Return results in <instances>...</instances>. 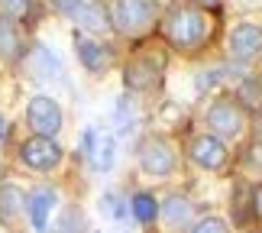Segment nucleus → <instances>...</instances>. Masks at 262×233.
<instances>
[{"label": "nucleus", "instance_id": "nucleus-6", "mask_svg": "<svg viewBox=\"0 0 262 233\" xmlns=\"http://www.w3.org/2000/svg\"><path fill=\"white\" fill-rule=\"evenodd\" d=\"M52 7L58 10L62 16H68L78 29H84V33H107L110 29V13L104 4H97V0H52Z\"/></svg>", "mask_w": 262, "mask_h": 233}, {"label": "nucleus", "instance_id": "nucleus-21", "mask_svg": "<svg viewBox=\"0 0 262 233\" xmlns=\"http://www.w3.org/2000/svg\"><path fill=\"white\" fill-rule=\"evenodd\" d=\"M33 10H36L33 0H0V13L13 16V19H19V23L33 16Z\"/></svg>", "mask_w": 262, "mask_h": 233}, {"label": "nucleus", "instance_id": "nucleus-4", "mask_svg": "<svg viewBox=\"0 0 262 233\" xmlns=\"http://www.w3.org/2000/svg\"><path fill=\"white\" fill-rule=\"evenodd\" d=\"M136 159H139V168L146 175H156V178H165L178 168V149L165 136H156V133L146 136L136 146Z\"/></svg>", "mask_w": 262, "mask_h": 233}, {"label": "nucleus", "instance_id": "nucleus-5", "mask_svg": "<svg viewBox=\"0 0 262 233\" xmlns=\"http://www.w3.org/2000/svg\"><path fill=\"white\" fill-rule=\"evenodd\" d=\"M204 123L207 130L214 136L220 139H236V136H243V130H246V110L239 107V100L233 97H220L214 100V104L207 107V117H204Z\"/></svg>", "mask_w": 262, "mask_h": 233}, {"label": "nucleus", "instance_id": "nucleus-9", "mask_svg": "<svg viewBox=\"0 0 262 233\" xmlns=\"http://www.w3.org/2000/svg\"><path fill=\"white\" fill-rule=\"evenodd\" d=\"M230 58L236 65H253L262 58V26L256 19H243L230 33Z\"/></svg>", "mask_w": 262, "mask_h": 233}, {"label": "nucleus", "instance_id": "nucleus-23", "mask_svg": "<svg viewBox=\"0 0 262 233\" xmlns=\"http://www.w3.org/2000/svg\"><path fill=\"white\" fill-rule=\"evenodd\" d=\"M191 230L194 233H227L230 224L224 217H201V220H191Z\"/></svg>", "mask_w": 262, "mask_h": 233}, {"label": "nucleus", "instance_id": "nucleus-3", "mask_svg": "<svg viewBox=\"0 0 262 233\" xmlns=\"http://www.w3.org/2000/svg\"><path fill=\"white\" fill-rule=\"evenodd\" d=\"M81 156H84L91 172L107 175L117 165V133L104 130V126H88L81 136Z\"/></svg>", "mask_w": 262, "mask_h": 233}, {"label": "nucleus", "instance_id": "nucleus-8", "mask_svg": "<svg viewBox=\"0 0 262 233\" xmlns=\"http://www.w3.org/2000/svg\"><path fill=\"white\" fill-rule=\"evenodd\" d=\"M26 123H29L33 133L58 136L62 133V123H65V114H62V107H58L55 97L36 94V97H29V104H26Z\"/></svg>", "mask_w": 262, "mask_h": 233}, {"label": "nucleus", "instance_id": "nucleus-12", "mask_svg": "<svg viewBox=\"0 0 262 233\" xmlns=\"http://www.w3.org/2000/svg\"><path fill=\"white\" fill-rule=\"evenodd\" d=\"M159 81H162V68H159L152 58H146V55L129 58L126 68H123V84H126V91H133V94L156 91Z\"/></svg>", "mask_w": 262, "mask_h": 233}, {"label": "nucleus", "instance_id": "nucleus-20", "mask_svg": "<svg viewBox=\"0 0 262 233\" xmlns=\"http://www.w3.org/2000/svg\"><path fill=\"white\" fill-rule=\"evenodd\" d=\"M100 210H104L110 220H126L129 217V204L117 195V191H110V195L100 198Z\"/></svg>", "mask_w": 262, "mask_h": 233}, {"label": "nucleus", "instance_id": "nucleus-2", "mask_svg": "<svg viewBox=\"0 0 262 233\" xmlns=\"http://www.w3.org/2000/svg\"><path fill=\"white\" fill-rule=\"evenodd\" d=\"M110 29L126 39H139L156 26L159 10L152 0H110Z\"/></svg>", "mask_w": 262, "mask_h": 233}, {"label": "nucleus", "instance_id": "nucleus-7", "mask_svg": "<svg viewBox=\"0 0 262 233\" xmlns=\"http://www.w3.org/2000/svg\"><path fill=\"white\" fill-rule=\"evenodd\" d=\"M62 159H65V153H62V146L55 143V136L33 133L23 146H19V162H23L29 172H39V175L55 172L62 165Z\"/></svg>", "mask_w": 262, "mask_h": 233}, {"label": "nucleus", "instance_id": "nucleus-17", "mask_svg": "<svg viewBox=\"0 0 262 233\" xmlns=\"http://www.w3.org/2000/svg\"><path fill=\"white\" fill-rule=\"evenodd\" d=\"M139 126V107L129 97H120L114 107V133L117 136H133Z\"/></svg>", "mask_w": 262, "mask_h": 233}, {"label": "nucleus", "instance_id": "nucleus-18", "mask_svg": "<svg viewBox=\"0 0 262 233\" xmlns=\"http://www.w3.org/2000/svg\"><path fill=\"white\" fill-rule=\"evenodd\" d=\"M129 217H133L136 224H143V227H152L159 220V201H156V195L139 191V195L129 198Z\"/></svg>", "mask_w": 262, "mask_h": 233}, {"label": "nucleus", "instance_id": "nucleus-27", "mask_svg": "<svg viewBox=\"0 0 262 233\" xmlns=\"http://www.w3.org/2000/svg\"><path fill=\"white\" fill-rule=\"evenodd\" d=\"M259 139H262V123H259Z\"/></svg>", "mask_w": 262, "mask_h": 233}, {"label": "nucleus", "instance_id": "nucleus-22", "mask_svg": "<svg viewBox=\"0 0 262 233\" xmlns=\"http://www.w3.org/2000/svg\"><path fill=\"white\" fill-rule=\"evenodd\" d=\"M239 104H246L253 110H262V84H256L253 78L243 81V88H239Z\"/></svg>", "mask_w": 262, "mask_h": 233}, {"label": "nucleus", "instance_id": "nucleus-19", "mask_svg": "<svg viewBox=\"0 0 262 233\" xmlns=\"http://www.w3.org/2000/svg\"><path fill=\"white\" fill-rule=\"evenodd\" d=\"M26 207V195L16 185H0V220L4 224H13V220L23 214Z\"/></svg>", "mask_w": 262, "mask_h": 233}, {"label": "nucleus", "instance_id": "nucleus-11", "mask_svg": "<svg viewBox=\"0 0 262 233\" xmlns=\"http://www.w3.org/2000/svg\"><path fill=\"white\" fill-rule=\"evenodd\" d=\"M75 52L78 62H81L91 75H104L110 65H114V52H110L107 43H100L94 33H75Z\"/></svg>", "mask_w": 262, "mask_h": 233}, {"label": "nucleus", "instance_id": "nucleus-26", "mask_svg": "<svg viewBox=\"0 0 262 233\" xmlns=\"http://www.w3.org/2000/svg\"><path fill=\"white\" fill-rule=\"evenodd\" d=\"M4 136H7V120L0 117V139H4Z\"/></svg>", "mask_w": 262, "mask_h": 233}, {"label": "nucleus", "instance_id": "nucleus-25", "mask_svg": "<svg viewBox=\"0 0 262 233\" xmlns=\"http://www.w3.org/2000/svg\"><path fill=\"white\" fill-rule=\"evenodd\" d=\"M191 4H198L201 10H214V7H220V0H191Z\"/></svg>", "mask_w": 262, "mask_h": 233}, {"label": "nucleus", "instance_id": "nucleus-1", "mask_svg": "<svg viewBox=\"0 0 262 233\" xmlns=\"http://www.w3.org/2000/svg\"><path fill=\"white\" fill-rule=\"evenodd\" d=\"M162 33L168 39V46L178 49V52H194L207 43L210 36V19L204 16V10L198 4L188 7H175L172 13L162 19Z\"/></svg>", "mask_w": 262, "mask_h": 233}, {"label": "nucleus", "instance_id": "nucleus-13", "mask_svg": "<svg viewBox=\"0 0 262 233\" xmlns=\"http://www.w3.org/2000/svg\"><path fill=\"white\" fill-rule=\"evenodd\" d=\"M58 207V195H55V188H49V185H39L33 188L26 195V207H23V214L29 220V227L33 230H46L49 227V217H52V210Z\"/></svg>", "mask_w": 262, "mask_h": 233}, {"label": "nucleus", "instance_id": "nucleus-15", "mask_svg": "<svg viewBox=\"0 0 262 233\" xmlns=\"http://www.w3.org/2000/svg\"><path fill=\"white\" fill-rule=\"evenodd\" d=\"M26 65H29V75L36 81H58L62 78V58H58L49 46H33L29 49Z\"/></svg>", "mask_w": 262, "mask_h": 233}, {"label": "nucleus", "instance_id": "nucleus-10", "mask_svg": "<svg viewBox=\"0 0 262 233\" xmlns=\"http://www.w3.org/2000/svg\"><path fill=\"white\" fill-rule=\"evenodd\" d=\"M188 156L198 168L204 172H220L230 162V149H227V139H220L214 133H201L188 143Z\"/></svg>", "mask_w": 262, "mask_h": 233}, {"label": "nucleus", "instance_id": "nucleus-14", "mask_svg": "<svg viewBox=\"0 0 262 233\" xmlns=\"http://www.w3.org/2000/svg\"><path fill=\"white\" fill-rule=\"evenodd\" d=\"M26 58V39L23 29H19V19L0 13V62L16 65Z\"/></svg>", "mask_w": 262, "mask_h": 233}, {"label": "nucleus", "instance_id": "nucleus-24", "mask_svg": "<svg viewBox=\"0 0 262 233\" xmlns=\"http://www.w3.org/2000/svg\"><path fill=\"white\" fill-rule=\"evenodd\" d=\"M253 207H256V214L262 217V185H256V191H253Z\"/></svg>", "mask_w": 262, "mask_h": 233}, {"label": "nucleus", "instance_id": "nucleus-16", "mask_svg": "<svg viewBox=\"0 0 262 233\" xmlns=\"http://www.w3.org/2000/svg\"><path fill=\"white\" fill-rule=\"evenodd\" d=\"M159 217L165 227H191L194 220V204L185 195H168L165 201H159Z\"/></svg>", "mask_w": 262, "mask_h": 233}]
</instances>
